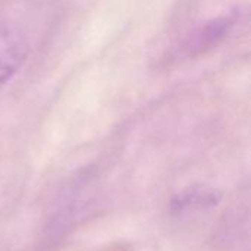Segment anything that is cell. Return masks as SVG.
Returning <instances> with one entry per match:
<instances>
[{"label":"cell","instance_id":"3","mask_svg":"<svg viewBox=\"0 0 251 251\" xmlns=\"http://www.w3.org/2000/svg\"><path fill=\"white\" fill-rule=\"evenodd\" d=\"M222 199V194L213 188L206 187H194L182 191L178 194L172 203L171 209L172 212H184L188 209H204V207H213L219 204Z\"/></svg>","mask_w":251,"mask_h":251},{"label":"cell","instance_id":"2","mask_svg":"<svg viewBox=\"0 0 251 251\" xmlns=\"http://www.w3.org/2000/svg\"><path fill=\"white\" fill-rule=\"evenodd\" d=\"M28 54L24 34L6 21H0V87L4 85L22 66Z\"/></svg>","mask_w":251,"mask_h":251},{"label":"cell","instance_id":"1","mask_svg":"<svg viewBox=\"0 0 251 251\" xmlns=\"http://www.w3.org/2000/svg\"><path fill=\"white\" fill-rule=\"evenodd\" d=\"M237 22L238 13H229L201 24L191 34L187 35L179 47L181 54L193 57L212 49L213 46H218L232 31Z\"/></svg>","mask_w":251,"mask_h":251}]
</instances>
